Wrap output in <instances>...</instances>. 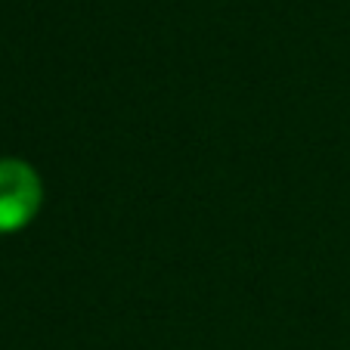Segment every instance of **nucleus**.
<instances>
[{
  "label": "nucleus",
  "mask_w": 350,
  "mask_h": 350,
  "mask_svg": "<svg viewBox=\"0 0 350 350\" xmlns=\"http://www.w3.org/2000/svg\"><path fill=\"white\" fill-rule=\"evenodd\" d=\"M40 198H44V186L31 165L0 159V232H16L31 224Z\"/></svg>",
  "instance_id": "obj_1"
}]
</instances>
